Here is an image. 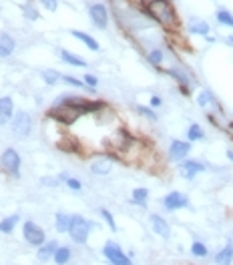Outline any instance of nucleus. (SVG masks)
Here are the masks:
<instances>
[{"mask_svg":"<svg viewBox=\"0 0 233 265\" xmlns=\"http://www.w3.org/2000/svg\"><path fill=\"white\" fill-rule=\"evenodd\" d=\"M90 227H92V223H90V221H86V219H84V217H80V215H72L68 235L72 237V241H74V243H80V245H82V243H86V239H88Z\"/></svg>","mask_w":233,"mask_h":265,"instance_id":"nucleus-2","label":"nucleus"},{"mask_svg":"<svg viewBox=\"0 0 233 265\" xmlns=\"http://www.w3.org/2000/svg\"><path fill=\"white\" fill-rule=\"evenodd\" d=\"M88 14H90V20H92V24L96 28H106V24H108V10H106L104 4H100V2L92 4L88 8Z\"/></svg>","mask_w":233,"mask_h":265,"instance_id":"nucleus-9","label":"nucleus"},{"mask_svg":"<svg viewBox=\"0 0 233 265\" xmlns=\"http://www.w3.org/2000/svg\"><path fill=\"white\" fill-rule=\"evenodd\" d=\"M187 205H189V199H187L185 193L173 191V193H169V195L163 197V207H165L167 211H177V209H183V207H187Z\"/></svg>","mask_w":233,"mask_h":265,"instance_id":"nucleus-8","label":"nucleus"},{"mask_svg":"<svg viewBox=\"0 0 233 265\" xmlns=\"http://www.w3.org/2000/svg\"><path fill=\"white\" fill-rule=\"evenodd\" d=\"M179 171H181V175L185 177V179H195V175L197 173H201V171H205V165L201 163V161H183L181 165H179Z\"/></svg>","mask_w":233,"mask_h":265,"instance_id":"nucleus-11","label":"nucleus"},{"mask_svg":"<svg viewBox=\"0 0 233 265\" xmlns=\"http://www.w3.org/2000/svg\"><path fill=\"white\" fill-rule=\"evenodd\" d=\"M14 104H12V98L10 96H2L0 98V124H6L14 114Z\"/></svg>","mask_w":233,"mask_h":265,"instance_id":"nucleus-12","label":"nucleus"},{"mask_svg":"<svg viewBox=\"0 0 233 265\" xmlns=\"http://www.w3.org/2000/svg\"><path fill=\"white\" fill-rule=\"evenodd\" d=\"M100 215H102V219L108 223V227H110V231H116V225H114V219H112V215H110V211H106V209H100Z\"/></svg>","mask_w":233,"mask_h":265,"instance_id":"nucleus-33","label":"nucleus"},{"mask_svg":"<svg viewBox=\"0 0 233 265\" xmlns=\"http://www.w3.org/2000/svg\"><path fill=\"white\" fill-rule=\"evenodd\" d=\"M62 80H64L66 84H72V86H84V80H78V78H74V76H70V74H64Z\"/></svg>","mask_w":233,"mask_h":265,"instance_id":"nucleus-34","label":"nucleus"},{"mask_svg":"<svg viewBox=\"0 0 233 265\" xmlns=\"http://www.w3.org/2000/svg\"><path fill=\"white\" fill-rule=\"evenodd\" d=\"M56 249H58V243H56V241L42 243V247H40V249H38V253H36L38 261H48V259H52V257H54V253H56Z\"/></svg>","mask_w":233,"mask_h":265,"instance_id":"nucleus-16","label":"nucleus"},{"mask_svg":"<svg viewBox=\"0 0 233 265\" xmlns=\"http://www.w3.org/2000/svg\"><path fill=\"white\" fill-rule=\"evenodd\" d=\"M52 259H54L56 265H66V263L70 261V249H68V247H58Z\"/></svg>","mask_w":233,"mask_h":265,"instance_id":"nucleus-24","label":"nucleus"},{"mask_svg":"<svg viewBox=\"0 0 233 265\" xmlns=\"http://www.w3.org/2000/svg\"><path fill=\"white\" fill-rule=\"evenodd\" d=\"M137 112H141L143 116H147V118H151V120H157V114H155V110L153 108H147V106H137Z\"/></svg>","mask_w":233,"mask_h":265,"instance_id":"nucleus-32","label":"nucleus"},{"mask_svg":"<svg viewBox=\"0 0 233 265\" xmlns=\"http://www.w3.org/2000/svg\"><path fill=\"white\" fill-rule=\"evenodd\" d=\"M215 263L217 265H231L233 263V245L227 243L217 255H215Z\"/></svg>","mask_w":233,"mask_h":265,"instance_id":"nucleus-17","label":"nucleus"},{"mask_svg":"<svg viewBox=\"0 0 233 265\" xmlns=\"http://www.w3.org/2000/svg\"><path fill=\"white\" fill-rule=\"evenodd\" d=\"M149 62L153 64V66H159L161 62H163V50H159V48H153L151 52H149Z\"/></svg>","mask_w":233,"mask_h":265,"instance_id":"nucleus-28","label":"nucleus"},{"mask_svg":"<svg viewBox=\"0 0 233 265\" xmlns=\"http://www.w3.org/2000/svg\"><path fill=\"white\" fill-rule=\"evenodd\" d=\"M227 159H229V161L233 163V153H231V151H227Z\"/></svg>","mask_w":233,"mask_h":265,"instance_id":"nucleus-40","label":"nucleus"},{"mask_svg":"<svg viewBox=\"0 0 233 265\" xmlns=\"http://www.w3.org/2000/svg\"><path fill=\"white\" fill-rule=\"evenodd\" d=\"M22 235H24L26 243H30V245H42L44 243V231L36 223H32V221H26L24 223Z\"/></svg>","mask_w":233,"mask_h":265,"instance_id":"nucleus-7","label":"nucleus"},{"mask_svg":"<svg viewBox=\"0 0 233 265\" xmlns=\"http://www.w3.org/2000/svg\"><path fill=\"white\" fill-rule=\"evenodd\" d=\"M145 6H147V14L155 22H159L165 30L169 32L179 30V16L175 12L173 0H147Z\"/></svg>","mask_w":233,"mask_h":265,"instance_id":"nucleus-1","label":"nucleus"},{"mask_svg":"<svg viewBox=\"0 0 233 265\" xmlns=\"http://www.w3.org/2000/svg\"><path fill=\"white\" fill-rule=\"evenodd\" d=\"M12 130H14V135L20 137V139L28 137L30 130H32L30 114H26V112H22V110H20L18 114H14V116H12Z\"/></svg>","mask_w":233,"mask_h":265,"instance_id":"nucleus-6","label":"nucleus"},{"mask_svg":"<svg viewBox=\"0 0 233 265\" xmlns=\"http://www.w3.org/2000/svg\"><path fill=\"white\" fill-rule=\"evenodd\" d=\"M215 18H217V22H219L221 26L233 28V12H229L227 8H219L217 14H215Z\"/></svg>","mask_w":233,"mask_h":265,"instance_id":"nucleus-21","label":"nucleus"},{"mask_svg":"<svg viewBox=\"0 0 233 265\" xmlns=\"http://www.w3.org/2000/svg\"><path fill=\"white\" fill-rule=\"evenodd\" d=\"M60 58H62L64 62L72 64V66H86V60H84V58H80V56H76V54H72V52H68V50H60Z\"/></svg>","mask_w":233,"mask_h":265,"instance_id":"nucleus-22","label":"nucleus"},{"mask_svg":"<svg viewBox=\"0 0 233 265\" xmlns=\"http://www.w3.org/2000/svg\"><path fill=\"white\" fill-rule=\"evenodd\" d=\"M147 199H149V191H147V189H143V187H139V189H135V191H133L131 203H135V205H145V203H147Z\"/></svg>","mask_w":233,"mask_h":265,"instance_id":"nucleus-26","label":"nucleus"},{"mask_svg":"<svg viewBox=\"0 0 233 265\" xmlns=\"http://www.w3.org/2000/svg\"><path fill=\"white\" fill-rule=\"evenodd\" d=\"M229 135L233 137V124H229Z\"/></svg>","mask_w":233,"mask_h":265,"instance_id":"nucleus-41","label":"nucleus"},{"mask_svg":"<svg viewBox=\"0 0 233 265\" xmlns=\"http://www.w3.org/2000/svg\"><path fill=\"white\" fill-rule=\"evenodd\" d=\"M191 253H193L195 257H205V255H207V247H205L201 241H195V243L191 245Z\"/></svg>","mask_w":233,"mask_h":265,"instance_id":"nucleus-30","label":"nucleus"},{"mask_svg":"<svg viewBox=\"0 0 233 265\" xmlns=\"http://www.w3.org/2000/svg\"><path fill=\"white\" fill-rule=\"evenodd\" d=\"M40 2H42L48 10H56V0H40Z\"/></svg>","mask_w":233,"mask_h":265,"instance_id":"nucleus-38","label":"nucleus"},{"mask_svg":"<svg viewBox=\"0 0 233 265\" xmlns=\"http://www.w3.org/2000/svg\"><path fill=\"white\" fill-rule=\"evenodd\" d=\"M197 102H199V106H207L209 102H215V98L211 96V92H209V90H203V92H199Z\"/></svg>","mask_w":233,"mask_h":265,"instance_id":"nucleus-31","label":"nucleus"},{"mask_svg":"<svg viewBox=\"0 0 233 265\" xmlns=\"http://www.w3.org/2000/svg\"><path fill=\"white\" fill-rule=\"evenodd\" d=\"M227 42H229V44H233V36H231V38H227Z\"/></svg>","mask_w":233,"mask_h":265,"instance_id":"nucleus-42","label":"nucleus"},{"mask_svg":"<svg viewBox=\"0 0 233 265\" xmlns=\"http://www.w3.org/2000/svg\"><path fill=\"white\" fill-rule=\"evenodd\" d=\"M24 12H26V16H28L30 20H36V18H40V16H38V12H36V10H34L30 4H24Z\"/></svg>","mask_w":233,"mask_h":265,"instance_id":"nucleus-35","label":"nucleus"},{"mask_svg":"<svg viewBox=\"0 0 233 265\" xmlns=\"http://www.w3.org/2000/svg\"><path fill=\"white\" fill-rule=\"evenodd\" d=\"M171 76H175L177 78V82L181 84V92H185V94H189V84H191V80H189V76L181 70V68H169L167 70Z\"/></svg>","mask_w":233,"mask_h":265,"instance_id":"nucleus-18","label":"nucleus"},{"mask_svg":"<svg viewBox=\"0 0 233 265\" xmlns=\"http://www.w3.org/2000/svg\"><path fill=\"white\" fill-rule=\"evenodd\" d=\"M189 32L191 34H199V36H209V24L205 22V20H199V18H195V20H191V24H189Z\"/></svg>","mask_w":233,"mask_h":265,"instance_id":"nucleus-19","label":"nucleus"},{"mask_svg":"<svg viewBox=\"0 0 233 265\" xmlns=\"http://www.w3.org/2000/svg\"><path fill=\"white\" fill-rule=\"evenodd\" d=\"M102 253L110 261V265H133V261L129 259V255H125L123 249L116 245V243H112V241H106Z\"/></svg>","mask_w":233,"mask_h":265,"instance_id":"nucleus-5","label":"nucleus"},{"mask_svg":"<svg viewBox=\"0 0 233 265\" xmlns=\"http://www.w3.org/2000/svg\"><path fill=\"white\" fill-rule=\"evenodd\" d=\"M151 104H153V106H159V104H161V96H157V94L151 96Z\"/></svg>","mask_w":233,"mask_h":265,"instance_id":"nucleus-39","label":"nucleus"},{"mask_svg":"<svg viewBox=\"0 0 233 265\" xmlns=\"http://www.w3.org/2000/svg\"><path fill=\"white\" fill-rule=\"evenodd\" d=\"M14 38L10 36V34H6V32H2L0 34V58H6V56H10L12 52H14Z\"/></svg>","mask_w":233,"mask_h":265,"instance_id":"nucleus-15","label":"nucleus"},{"mask_svg":"<svg viewBox=\"0 0 233 265\" xmlns=\"http://www.w3.org/2000/svg\"><path fill=\"white\" fill-rule=\"evenodd\" d=\"M0 165L2 169L12 177V179H20V157L14 149H6L0 157Z\"/></svg>","mask_w":233,"mask_h":265,"instance_id":"nucleus-4","label":"nucleus"},{"mask_svg":"<svg viewBox=\"0 0 233 265\" xmlns=\"http://www.w3.org/2000/svg\"><path fill=\"white\" fill-rule=\"evenodd\" d=\"M84 84L86 86H90V88H96V84H98V80H96V76H92V74H84Z\"/></svg>","mask_w":233,"mask_h":265,"instance_id":"nucleus-36","label":"nucleus"},{"mask_svg":"<svg viewBox=\"0 0 233 265\" xmlns=\"http://www.w3.org/2000/svg\"><path fill=\"white\" fill-rule=\"evenodd\" d=\"M187 137H189V141H201L205 137V132L199 124H191L189 130H187Z\"/></svg>","mask_w":233,"mask_h":265,"instance_id":"nucleus-27","label":"nucleus"},{"mask_svg":"<svg viewBox=\"0 0 233 265\" xmlns=\"http://www.w3.org/2000/svg\"><path fill=\"white\" fill-rule=\"evenodd\" d=\"M70 221H72L70 215H66V213H56V231L66 233V231L70 229Z\"/></svg>","mask_w":233,"mask_h":265,"instance_id":"nucleus-23","label":"nucleus"},{"mask_svg":"<svg viewBox=\"0 0 233 265\" xmlns=\"http://www.w3.org/2000/svg\"><path fill=\"white\" fill-rule=\"evenodd\" d=\"M16 225H18V215H10V217L0 221V231H2V233H12V229Z\"/></svg>","mask_w":233,"mask_h":265,"instance_id":"nucleus-25","label":"nucleus"},{"mask_svg":"<svg viewBox=\"0 0 233 265\" xmlns=\"http://www.w3.org/2000/svg\"><path fill=\"white\" fill-rule=\"evenodd\" d=\"M66 185H68L72 191H80V187H82V185H80V181H76V179H70V177L66 179Z\"/></svg>","mask_w":233,"mask_h":265,"instance_id":"nucleus-37","label":"nucleus"},{"mask_svg":"<svg viewBox=\"0 0 233 265\" xmlns=\"http://www.w3.org/2000/svg\"><path fill=\"white\" fill-rule=\"evenodd\" d=\"M189 151H191V143H187V141H173L171 147H169V157L173 161H185Z\"/></svg>","mask_w":233,"mask_h":265,"instance_id":"nucleus-10","label":"nucleus"},{"mask_svg":"<svg viewBox=\"0 0 233 265\" xmlns=\"http://www.w3.org/2000/svg\"><path fill=\"white\" fill-rule=\"evenodd\" d=\"M42 78H44L46 84H56V80L62 78V76H60L56 70H44V72H42Z\"/></svg>","mask_w":233,"mask_h":265,"instance_id":"nucleus-29","label":"nucleus"},{"mask_svg":"<svg viewBox=\"0 0 233 265\" xmlns=\"http://www.w3.org/2000/svg\"><path fill=\"white\" fill-rule=\"evenodd\" d=\"M151 229L157 233V235H161V237H169L171 235V227H169V223L163 219V217H159V215H151Z\"/></svg>","mask_w":233,"mask_h":265,"instance_id":"nucleus-14","label":"nucleus"},{"mask_svg":"<svg viewBox=\"0 0 233 265\" xmlns=\"http://www.w3.org/2000/svg\"><path fill=\"white\" fill-rule=\"evenodd\" d=\"M70 34H72L76 40H80L82 44H86L90 50H94V52L98 50V42H96V40H94L90 34H86V32H80V30H70Z\"/></svg>","mask_w":233,"mask_h":265,"instance_id":"nucleus-20","label":"nucleus"},{"mask_svg":"<svg viewBox=\"0 0 233 265\" xmlns=\"http://www.w3.org/2000/svg\"><path fill=\"white\" fill-rule=\"evenodd\" d=\"M80 114H82V112H80L78 108L68 106V104H62V102H60L58 106H52V108L48 110V116L56 118V120L62 122V124H72Z\"/></svg>","mask_w":233,"mask_h":265,"instance_id":"nucleus-3","label":"nucleus"},{"mask_svg":"<svg viewBox=\"0 0 233 265\" xmlns=\"http://www.w3.org/2000/svg\"><path fill=\"white\" fill-rule=\"evenodd\" d=\"M110 169H112V159L110 157H96L90 163V171L94 175H106Z\"/></svg>","mask_w":233,"mask_h":265,"instance_id":"nucleus-13","label":"nucleus"}]
</instances>
